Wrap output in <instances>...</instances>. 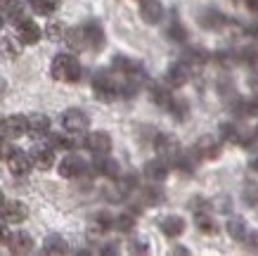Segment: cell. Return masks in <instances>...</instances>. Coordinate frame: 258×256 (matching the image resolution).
<instances>
[{
    "label": "cell",
    "mask_w": 258,
    "mask_h": 256,
    "mask_svg": "<svg viewBox=\"0 0 258 256\" xmlns=\"http://www.w3.org/2000/svg\"><path fill=\"white\" fill-rule=\"evenodd\" d=\"M50 76L62 83H79L81 81V64L71 53H59L50 62Z\"/></svg>",
    "instance_id": "cell-1"
},
{
    "label": "cell",
    "mask_w": 258,
    "mask_h": 256,
    "mask_svg": "<svg viewBox=\"0 0 258 256\" xmlns=\"http://www.w3.org/2000/svg\"><path fill=\"white\" fill-rule=\"evenodd\" d=\"M93 93L95 100L100 102H114L116 97H121V83L116 81L114 71L109 69H97L93 76Z\"/></svg>",
    "instance_id": "cell-2"
},
{
    "label": "cell",
    "mask_w": 258,
    "mask_h": 256,
    "mask_svg": "<svg viewBox=\"0 0 258 256\" xmlns=\"http://www.w3.org/2000/svg\"><path fill=\"white\" fill-rule=\"evenodd\" d=\"M24 133H29V119L22 114H12V117L0 119V140H17Z\"/></svg>",
    "instance_id": "cell-3"
},
{
    "label": "cell",
    "mask_w": 258,
    "mask_h": 256,
    "mask_svg": "<svg viewBox=\"0 0 258 256\" xmlns=\"http://www.w3.org/2000/svg\"><path fill=\"white\" fill-rule=\"evenodd\" d=\"M88 126H90V119H88L83 109L71 107L62 114V128L67 133H71V135H83L88 131Z\"/></svg>",
    "instance_id": "cell-4"
},
{
    "label": "cell",
    "mask_w": 258,
    "mask_h": 256,
    "mask_svg": "<svg viewBox=\"0 0 258 256\" xmlns=\"http://www.w3.org/2000/svg\"><path fill=\"white\" fill-rule=\"evenodd\" d=\"M154 149H157L159 157H164L166 162H175L180 157V152H182L180 140L175 135H171V133H159L154 138Z\"/></svg>",
    "instance_id": "cell-5"
},
{
    "label": "cell",
    "mask_w": 258,
    "mask_h": 256,
    "mask_svg": "<svg viewBox=\"0 0 258 256\" xmlns=\"http://www.w3.org/2000/svg\"><path fill=\"white\" fill-rule=\"evenodd\" d=\"M57 171H59V176H62V178L74 180V178H81V176L86 173L88 164H86V159H83V157H79V155H67L62 162H59Z\"/></svg>",
    "instance_id": "cell-6"
},
{
    "label": "cell",
    "mask_w": 258,
    "mask_h": 256,
    "mask_svg": "<svg viewBox=\"0 0 258 256\" xmlns=\"http://www.w3.org/2000/svg\"><path fill=\"white\" fill-rule=\"evenodd\" d=\"M15 31H17V38L22 40L24 45H36L45 33L40 31V26L33 22L31 17H24L19 24H15Z\"/></svg>",
    "instance_id": "cell-7"
},
{
    "label": "cell",
    "mask_w": 258,
    "mask_h": 256,
    "mask_svg": "<svg viewBox=\"0 0 258 256\" xmlns=\"http://www.w3.org/2000/svg\"><path fill=\"white\" fill-rule=\"evenodd\" d=\"M5 162H8L10 173H12V176H17V178H22V176H29V171L33 169L31 155H29V152H22L19 147L12 149V155H10Z\"/></svg>",
    "instance_id": "cell-8"
},
{
    "label": "cell",
    "mask_w": 258,
    "mask_h": 256,
    "mask_svg": "<svg viewBox=\"0 0 258 256\" xmlns=\"http://www.w3.org/2000/svg\"><path fill=\"white\" fill-rule=\"evenodd\" d=\"M83 147H86L90 155H109V149H111L109 133H104V131L88 133L86 140H83Z\"/></svg>",
    "instance_id": "cell-9"
},
{
    "label": "cell",
    "mask_w": 258,
    "mask_h": 256,
    "mask_svg": "<svg viewBox=\"0 0 258 256\" xmlns=\"http://www.w3.org/2000/svg\"><path fill=\"white\" fill-rule=\"evenodd\" d=\"M29 155H31L33 169L50 171L55 166V149L50 147V145H33V147L29 149Z\"/></svg>",
    "instance_id": "cell-10"
},
{
    "label": "cell",
    "mask_w": 258,
    "mask_h": 256,
    "mask_svg": "<svg viewBox=\"0 0 258 256\" xmlns=\"http://www.w3.org/2000/svg\"><path fill=\"white\" fill-rule=\"evenodd\" d=\"M192 76V67L187 62H173L168 69H166V83L171 85V88H182V85L189 81Z\"/></svg>",
    "instance_id": "cell-11"
},
{
    "label": "cell",
    "mask_w": 258,
    "mask_h": 256,
    "mask_svg": "<svg viewBox=\"0 0 258 256\" xmlns=\"http://www.w3.org/2000/svg\"><path fill=\"white\" fill-rule=\"evenodd\" d=\"M8 249H10V254H29L33 249V237L26 230H15V233H10L8 237Z\"/></svg>",
    "instance_id": "cell-12"
},
{
    "label": "cell",
    "mask_w": 258,
    "mask_h": 256,
    "mask_svg": "<svg viewBox=\"0 0 258 256\" xmlns=\"http://www.w3.org/2000/svg\"><path fill=\"white\" fill-rule=\"evenodd\" d=\"M93 173H97V176H107V178H118V176H121V166H118V162L116 159H111L109 155H95Z\"/></svg>",
    "instance_id": "cell-13"
},
{
    "label": "cell",
    "mask_w": 258,
    "mask_h": 256,
    "mask_svg": "<svg viewBox=\"0 0 258 256\" xmlns=\"http://www.w3.org/2000/svg\"><path fill=\"white\" fill-rule=\"evenodd\" d=\"M192 149L197 152L199 159H218L220 157V138H216V135H204V138H199V142H197Z\"/></svg>",
    "instance_id": "cell-14"
},
{
    "label": "cell",
    "mask_w": 258,
    "mask_h": 256,
    "mask_svg": "<svg viewBox=\"0 0 258 256\" xmlns=\"http://www.w3.org/2000/svg\"><path fill=\"white\" fill-rule=\"evenodd\" d=\"M142 171H145V178L152 180V183H161V180H166V178H168V173H171L168 162H166L164 157H157V159L147 162Z\"/></svg>",
    "instance_id": "cell-15"
},
{
    "label": "cell",
    "mask_w": 258,
    "mask_h": 256,
    "mask_svg": "<svg viewBox=\"0 0 258 256\" xmlns=\"http://www.w3.org/2000/svg\"><path fill=\"white\" fill-rule=\"evenodd\" d=\"M83 29H86L88 50H93V53L102 50V47H104V29H102V24L95 22V19H90V22L83 24Z\"/></svg>",
    "instance_id": "cell-16"
},
{
    "label": "cell",
    "mask_w": 258,
    "mask_h": 256,
    "mask_svg": "<svg viewBox=\"0 0 258 256\" xmlns=\"http://www.w3.org/2000/svg\"><path fill=\"white\" fill-rule=\"evenodd\" d=\"M0 216H3V221L5 223H22L24 218H26V207H24L22 202H17V199H5V204L0 207Z\"/></svg>",
    "instance_id": "cell-17"
},
{
    "label": "cell",
    "mask_w": 258,
    "mask_h": 256,
    "mask_svg": "<svg viewBox=\"0 0 258 256\" xmlns=\"http://www.w3.org/2000/svg\"><path fill=\"white\" fill-rule=\"evenodd\" d=\"M109 228H114V216H111L109 211H100V214H95L93 221H90L88 237H90V240H95V237H100L102 233H107Z\"/></svg>",
    "instance_id": "cell-18"
},
{
    "label": "cell",
    "mask_w": 258,
    "mask_h": 256,
    "mask_svg": "<svg viewBox=\"0 0 258 256\" xmlns=\"http://www.w3.org/2000/svg\"><path fill=\"white\" fill-rule=\"evenodd\" d=\"M140 17L147 24H159L164 19V5L159 0H140Z\"/></svg>",
    "instance_id": "cell-19"
},
{
    "label": "cell",
    "mask_w": 258,
    "mask_h": 256,
    "mask_svg": "<svg viewBox=\"0 0 258 256\" xmlns=\"http://www.w3.org/2000/svg\"><path fill=\"white\" fill-rule=\"evenodd\" d=\"M232 114L237 119L258 117V97H237L232 102Z\"/></svg>",
    "instance_id": "cell-20"
},
{
    "label": "cell",
    "mask_w": 258,
    "mask_h": 256,
    "mask_svg": "<svg viewBox=\"0 0 258 256\" xmlns=\"http://www.w3.org/2000/svg\"><path fill=\"white\" fill-rule=\"evenodd\" d=\"M64 43H67L74 53H83V50H88L86 29H83V26H69L67 33H64Z\"/></svg>",
    "instance_id": "cell-21"
},
{
    "label": "cell",
    "mask_w": 258,
    "mask_h": 256,
    "mask_svg": "<svg viewBox=\"0 0 258 256\" xmlns=\"http://www.w3.org/2000/svg\"><path fill=\"white\" fill-rule=\"evenodd\" d=\"M159 228H161V233H164L166 237H178V235L185 233V218L175 216V214L164 216L161 221H159Z\"/></svg>",
    "instance_id": "cell-22"
},
{
    "label": "cell",
    "mask_w": 258,
    "mask_h": 256,
    "mask_svg": "<svg viewBox=\"0 0 258 256\" xmlns=\"http://www.w3.org/2000/svg\"><path fill=\"white\" fill-rule=\"evenodd\" d=\"M0 12L10 24H19L24 19V5L22 0H0Z\"/></svg>",
    "instance_id": "cell-23"
},
{
    "label": "cell",
    "mask_w": 258,
    "mask_h": 256,
    "mask_svg": "<svg viewBox=\"0 0 258 256\" xmlns=\"http://www.w3.org/2000/svg\"><path fill=\"white\" fill-rule=\"evenodd\" d=\"M180 60H182V62H187L189 67L195 69V67H204V64L211 60V55L206 53L204 47H199V45H189V47L182 50V57H180Z\"/></svg>",
    "instance_id": "cell-24"
},
{
    "label": "cell",
    "mask_w": 258,
    "mask_h": 256,
    "mask_svg": "<svg viewBox=\"0 0 258 256\" xmlns=\"http://www.w3.org/2000/svg\"><path fill=\"white\" fill-rule=\"evenodd\" d=\"M50 133V117L47 114H31L29 117V135L33 138H47Z\"/></svg>",
    "instance_id": "cell-25"
},
{
    "label": "cell",
    "mask_w": 258,
    "mask_h": 256,
    "mask_svg": "<svg viewBox=\"0 0 258 256\" xmlns=\"http://www.w3.org/2000/svg\"><path fill=\"white\" fill-rule=\"evenodd\" d=\"M199 24H202L204 29H220V26L227 24V17L223 12H218L216 8H206L199 15Z\"/></svg>",
    "instance_id": "cell-26"
},
{
    "label": "cell",
    "mask_w": 258,
    "mask_h": 256,
    "mask_svg": "<svg viewBox=\"0 0 258 256\" xmlns=\"http://www.w3.org/2000/svg\"><path fill=\"white\" fill-rule=\"evenodd\" d=\"M69 251V247H67V240H64L62 235H47L45 240H43V254L47 256H59V254H67Z\"/></svg>",
    "instance_id": "cell-27"
},
{
    "label": "cell",
    "mask_w": 258,
    "mask_h": 256,
    "mask_svg": "<svg viewBox=\"0 0 258 256\" xmlns=\"http://www.w3.org/2000/svg\"><path fill=\"white\" fill-rule=\"evenodd\" d=\"M168 88H171V85H168ZM168 88H166V85H161V83H152V85H149V97H152V102H154V105H159V107L168 109L171 100L175 97Z\"/></svg>",
    "instance_id": "cell-28"
},
{
    "label": "cell",
    "mask_w": 258,
    "mask_h": 256,
    "mask_svg": "<svg viewBox=\"0 0 258 256\" xmlns=\"http://www.w3.org/2000/svg\"><path fill=\"white\" fill-rule=\"evenodd\" d=\"M47 145L55 149H62V152H69V149L76 147V142H74V138H71V133H47Z\"/></svg>",
    "instance_id": "cell-29"
},
{
    "label": "cell",
    "mask_w": 258,
    "mask_h": 256,
    "mask_svg": "<svg viewBox=\"0 0 258 256\" xmlns=\"http://www.w3.org/2000/svg\"><path fill=\"white\" fill-rule=\"evenodd\" d=\"M225 228H227V235H230L232 240H237V242H244L246 240V235H249V225H246V221L239 218V216L230 218V221L225 223Z\"/></svg>",
    "instance_id": "cell-30"
},
{
    "label": "cell",
    "mask_w": 258,
    "mask_h": 256,
    "mask_svg": "<svg viewBox=\"0 0 258 256\" xmlns=\"http://www.w3.org/2000/svg\"><path fill=\"white\" fill-rule=\"evenodd\" d=\"M19 45H24V43L17 36H3L0 38V55L8 57V60H15L19 55Z\"/></svg>",
    "instance_id": "cell-31"
},
{
    "label": "cell",
    "mask_w": 258,
    "mask_h": 256,
    "mask_svg": "<svg viewBox=\"0 0 258 256\" xmlns=\"http://www.w3.org/2000/svg\"><path fill=\"white\" fill-rule=\"evenodd\" d=\"M140 67V62H135V60H131V57H125V55H116L114 60H111V69L116 71V74H121V76H128L133 69H138Z\"/></svg>",
    "instance_id": "cell-32"
},
{
    "label": "cell",
    "mask_w": 258,
    "mask_h": 256,
    "mask_svg": "<svg viewBox=\"0 0 258 256\" xmlns=\"http://www.w3.org/2000/svg\"><path fill=\"white\" fill-rule=\"evenodd\" d=\"M31 10L40 17H52L59 10V0H29Z\"/></svg>",
    "instance_id": "cell-33"
},
{
    "label": "cell",
    "mask_w": 258,
    "mask_h": 256,
    "mask_svg": "<svg viewBox=\"0 0 258 256\" xmlns=\"http://www.w3.org/2000/svg\"><path fill=\"white\" fill-rule=\"evenodd\" d=\"M195 223H197V228L206 235H213L216 230H218V225H216V221L211 218L209 211H199V214H195Z\"/></svg>",
    "instance_id": "cell-34"
},
{
    "label": "cell",
    "mask_w": 258,
    "mask_h": 256,
    "mask_svg": "<svg viewBox=\"0 0 258 256\" xmlns=\"http://www.w3.org/2000/svg\"><path fill=\"white\" fill-rule=\"evenodd\" d=\"M218 138L223 140V142H232V145H237V140H239V128H237L232 121H225V124L218 126Z\"/></svg>",
    "instance_id": "cell-35"
},
{
    "label": "cell",
    "mask_w": 258,
    "mask_h": 256,
    "mask_svg": "<svg viewBox=\"0 0 258 256\" xmlns=\"http://www.w3.org/2000/svg\"><path fill=\"white\" fill-rule=\"evenodd\" d=\"M168 112H171V117L175 119V121H185V119H187L189 107H187V102L182 100V97H173L171 105H168Z\"/></svg>",
    "instance_id": "cell-36"
},
{
    "label": "cell",
    "mask_w": 258,
    "mask_h": 256,
    "mask_svg": "<svg viewBox=\"0 0 258 256\" xmlns=\"http://www.w3.org/2000/svg\"><path fill=\"white\" fill-rule=\"evenodd\" d=\"M164 202V192L161 187H145L142 190V204L145 207H157V204Z\"/></svg>",
    "instance_id": "cell-37"
},
{
    "label": "cell",
    "mask_w": 258,
    "mask_h": 256,
    "mask_svg": "<svg viewBox=\"0 0 258 256\" xmlns=\"http://www.w3.org/2000/svg\"><path fill=\"white\" fill-rule=\"evenodd\" d=\"M45 38H50V40H64V33H67V26H64L62 22H57V19H52V22L45 26Z\"/></svg>",
    "instance_id": "cell-38"
},
{
    "label": "cell",
    "mask_w": 258,
    "mask_h": 256,
    "mask_svg": "<svg viewBox=\"0 0 258 256\" xmlns=\"http://www.w3.org/2000/svg\"><path fill=\"white\" fill-rule=\"evenodd\" d=\"M237 62L246 64V67H258V47H244L237 53Z\"/></svg>",
    "instance_id": "cell-39"
},
{
    "label": "cell",
    "mask_w": 258,
    "mask_h": 256,
    "mask_svg": "<svg viewBox=\"0 0 258 256\" xmlns=\"http://www.w3.org/2000/svg\"><path fill=\"white\" fill-rule=\"evenodd\" d=\"M114 228L118 233H131L135 228V216L133 214H121V216L114 218Z\"/></svg>",
    "instance_id": "cell-40"
},
{
    "label": "cell",
    "mask_w": 258,
    "mask_h": 256,
    "mask_svg": "<svg viewBox=\"0 0 258 256\" xmlns=\"http://www.w3.org/2000/svg\"><path fill=\"white\" fill-rule=\"evenodd\" d=\"M168 38H171V40H185V38H187L185 26H182L180 22H173L171 26H168Z\"/></svg>",
    "instance_id": "cell-41"
},
{
    "label": "cell",
    "mask_w": 258,
    "mask_h": 256,
    "mask_svg": "<svg viewBox=\"0 0 258 256\" xmlns=\"http://www.w3.org/2000/svg\"><path fill=\"white\" fill-rule=\"evenodd\" d=\"M213 60L218 64H223V67H232V64L237 62V55L235 53H227V50H220V53L213 55Z\"/></svg>",
    "instance_id": "cell-42"
},
{
    "label": "cell",
    "mask_w": 258,
    "mask_h": 256,
    "mask_svg": "<svg viewBox=\"0 0 258 256\" xmlns=\"http://www.w3.org/2000/svg\"><path fill=\"white\" fill-rule=\"evenodd\" d=\"M211 207L216 211H220V214H230V209H232V202H230V197H218V199H213Z\"/></svg>",
    "instance_id": "cell-43"
},
{
    "label": "cell",
    "mask_w": 258,
    "mask_h": 256,
    "mask_svg": "<svg viewBox=\"0 0 258 256\" xmlns=\"http://www.w3.org/2000/svg\"><path fill=\"white\" fill-rule=\"evenodd\" d=\"M244 202L249 204V207L258 204V185H246L244 187Z\"/></svg>",
    "instance_id": "cell-44"
},
{
    "label": "cell",
    "mask_w": 258,
    "mask_h": 256,
    "mask_svg": "<svg viewBox=\"0 0 258 256\" xmlns=\"http://www.w3.org/2000/svg\"><path fill=\"white\" fill-rule=\"evenodd\" d=\"M128 251H131V254H147L149 247H147V242L145 240H133L131 242V247H128Z\"/></svg>",
    "instance_id": "cell-45"
},
{
    "label": "cell",
    "mask_w": 258,
    "mask_h": 256,
    "mask_svg": "<svg viewBox=\"0 0 258 256\" xmlns=\"http://www.w3.org/2000/svg\"><path fill=\"white\" fill-rule=\"evenodd\" d=\"M97 251H100L102 256H116L118 254V242H104Z\"/></svg>",
    "instance_id": "cell-46"
},
{
    "label": "cell",
    "mask_w": 258,
    "mask_h": 256,
    "mask_svg": "<svg viewBox=\"0 0 258 256\" xmlns=\"http://www.w3.org/2000/svg\"><path fill=\"white\" fill-rule=\"evenodd\" d=\"M244 242H246L251 249H258V233H256V230H253V233L249 230V235H246V240H244Z\"/></svg>",
    "instance_id": "cell-47"
},
{
    "label": "cell",
    "mask_w": 258,
    "mask_h": 256,
    "mask_svg": "<svg viewBox=\"0 0 258 256\" xmlns=\"http://www.w3.org/2000/svg\"><path fill=\"white\" fill-rule=\"evenodd\" d=\"M8 237H10L8 225H5V221H0V244H3V242H8Z\"/></svg>",
    "instance_id": "cell-48"
},
{
    "label": "cell",
    "mask_w": 258,
    "mask_h": 256,
    "mask_svg": "<svg viewBox=\"0 0 258 256\" xmlns=\"http://www.w3.org/2000/svg\"><path fill=\"white\" fill-rule=\"evenodd\" d=\"M246 33H249L251 38H258V24H251L249 29H246Z\"/></svg>",
    "instance_id": "cell-49"
},
{
    "label": "cell",
    "mask_w": 258,
    "mask_h": 256,
    "mask_svg": "<svg viewBox=\"0 0 258 256\" xmlns=\"http://www.w3.org/2000/svg\"><path fill=\"white\" fill-rule=\"evenodd\" d=\"M246 3V8L251 10V12H258V0H244Z\"/></svg>",
    "instance_id": "cell-50"
},
{
    "label": "cell",
    "mask_w": 258,
    "mask_h": 256,
    "mask_svg": "<svg viewBox=\"0 0 258 256\" xmlns=\"http://www.w3.org/2000/svg\"><path fill=\"white\" fill-rule=\"evenodd\" d=\"M171 254H182V256H187L189 251H187V249H182V247H175V249L171 251Z\"/></svg>",
    "instance_id": "cell-51"
},
{
    "label": "cell",
    "mask_w": 258,
    "mask_h": 256,
    "mask_svg": "<svg viewBox=\"0 0 258 256\" xmlns=\"http://www.w3.org/2000/svg\"><path fill=\"white\" fill-rule=\"evenodd\" d=\"M251 169H253V171H256V173H258V155L253 157V162H251Z\"/></svg>",
    "instance_id": "cell-52"
},
{
    "label": "cell",
    "mask_w": 258,
    "mask_h": 256,
    "mask_svg": "<svg viewBox=\"0 0 258 256\" xmlns=\"http://www.w3.org/2000/svg\"><path fill=\"white\" fill-rule=\"evenodd\" d=\"M3 26H5V19H3V12H0V33H3Z\"/></svg>",
    "instance_id": "cell-53"
},
{
    "label": "cell",
    "mask_w": 258,
    "mask_h": 256,
    "mask_svg": "<svg viewBox=\"0 0 258 256\" xmlns=\"http://www.w3.org/2000/svg\"><path fill=\"white\" fill-rule=\"evenodd\" d=\"M5 204V194H3V190H0V207Z\"/></svg>",
    "instance_id": "cell-54"
},
{
    "label": "cell",
    "mask_w": 258,
    "mask_h": 256,
    "mask_svg": "<svg viewBox=\"0 0 258 256\" xmlns=\"http://www.w3.org/2000/svg\"><path fill=\"white\" fill-rule=\"evenodd\" d=\"M256 131H258V128H256Z\"/></svg>",
    "instance_id": "cell-55"
}]
</instances>
